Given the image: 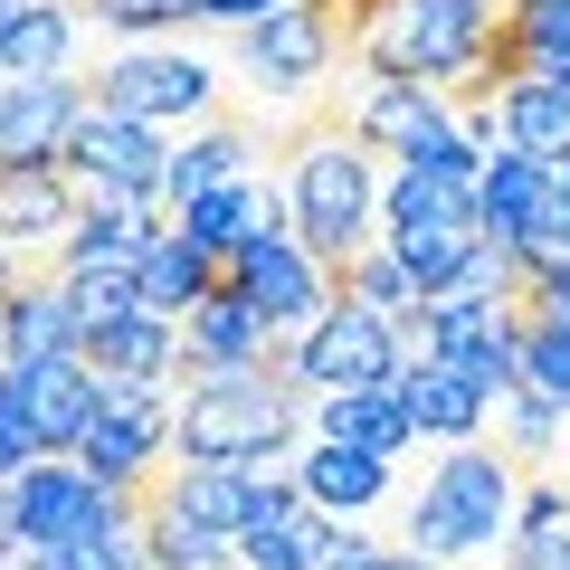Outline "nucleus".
<instances>
[{
  "label": "nucleus",
  "mask_w": 570,
  "mask_h": 570,
  "mask_svg": "<svg viewBox=\"0 0 570 570\" xmlns=\"http://www.w3.org/2000/svg\"><path fill=\"white\" fill-rule=\"evenodd\" d=\"M295 409H305L295 352H276L257 371H228V381L190 390L181 419H171V456L181 466H228V475H276V456L295 448Z\"/></svg>",
  "instance_id": "obj_1"
},
{
  "label": "nucleus",
  "mask_w": 570,
  "mask_h": 570,
  "mask_svg": "<svg viewBox=\"0 0 570 570\" xmlns=\"http://www.w3.org/2000/svg\"><path fill=\"white\" fill-rule=\"evenodd\" d=\"M285 219L324 276H343L362 247H381V171L343 124H305L295 134V171H285Z\"/></svg>",
  "instance_id": "obj_2"
},
{
  "label": "nucleus",
  "mask_w": 570,
  "mask_h": 570,
  "mask_svg": "<svg viewBox=\"0 0 570 570\" xmlns=\"http://www.w3.org/2000/svg\"><path fill=\"white\" fill-rule=\"evenodd\" d=\"M513 504H523V475H513V456L475 438V448L438 456V475L419 485V504H409V551L438 570V561H456V551H485L494 532L513 542Z\"/></svg>",
  "instance_id": "obj_3"
},
{
  "label": "nucleus",
  "mask_w": 570,
  "mask_h": 570,
  "mask_svg": "<svg viewBox=\"0 0 570 570\" xmlns=\"http://www.w3.org/2000/svg\"><path fill=\"white\" fill-rule=\"evenodd\" d=\"M381 247L400 257V276L419 295H448L466 276V257L485 247V219H475V181H438V171H409L381 190Z\"/></svg>",
  "instance_id": "obj_4"
},
{
  "label": "nucleus",
  "mask_w": 570,
  "mask_h": 570,
  "mask_svg": "<svg viewBox=\"0 0 570 570\" xmlns=\"http://www.w3.org/2000/svg\"><path fill=\"white\" fill-rule=\"evenodd\" d=\"M171 419H181V400H171L163 381H115V390L96 400V428H86L77 466L96 475L105 494H124V504H134V494L171 466Z\"/></svg>",
  "instance_id": "obj_5"
},
{
  "label": "nucleus",
  "mask_w": 570,
  "mask_h": 570,
  "mask_svg": "<svg viewBox=\"0 0 570 570\" xmlns=\"http://www.w3.org/2000/svg\"><path fill=\"white\" fill-rule=\"evenodd\" d=\"M209 96H219V77H209V58H190V48H124V58H105L96 77H86V105H96V115L153 124V134H163L171 115H200Z\"/></svg>",
  "instance_id": "obj_6"
},
{
  "label": "nucleus",
  "mask_w": 570,
  "mask_h": 570,
  "mask_svg": "<svg viewBox=\"0 0 570 570\" xmlns=\"http://www.w3.org/2000/svg\"><path fill=\"white\" fill-rule=\"evenodd\" d=\"M58 171L77 181V200H163V171H171V142L153 124H124V115H96L86 105L77 134H67Z\"/></svg>",
  "instance_id": "obj_7"
},
{
  "label": "nucleus",
  "mask_w": 570,
  "mask_h": 570,
  "mask_svg": "<svg viewBox=\"0 0 570 570\" xmlns=\"http://www.w3.org/2000/svg\"><path fill=\"white\" fill-rule=\"evenodd\" d=\"M400 362H409V343L381 324V314L333 305L324 324L295 343V390H314V400H343V390H400Z\"/></svg>",
  "instance_id": "obj_8"
},
{
  "label": "nucleus",
  "mask_w": 570,
  "mask_h": 570,
  "mask_svg": "<svg viewBox=\"0 0 570 570\" xmlns=\"http://www.w3.org/2000/svg\"><path fill=\"white\" fill-rule=\"evenodd\" d=\"M10 494H20V542H29V551H58V542H86V532L134 523V504H124V494H105L77 456H39Z\"/></svg>",
  "instance_id": "obj_9"
},
{
  "label": "nucleus",
  "mask_w": 570,
  "mask_h": 570,
  "mask_svg": "<svg viewBox=\"0 0 570 570\" xmlns=\"http://www.w3.org/2000/svg\"><path fill=\"white\" fill-rule=\"evenodd\" d=\"M96 400H105V381L86 362H10L0 371V409L39 438V456H77L86 428H96Z\"/></svg>",
  "instance_id": "obj_10"
},
{
  "label": "nucleus",
  "mask_w": 570,
  "mask_h": 570,
  "mask_svg": "<svg viewBox=\"0 0 570 570\" xmlns=\"http://www.w3.org/2000/svg\"><path fill=\"white\" fill-rule=\"evenodd\" d=\"M238 295L257 305V324L276 333V343H305L314 324H324L343 295H333V276L305 257L295 238H257V247H238Z\"/></svg>",
  "instance_id": "obj_11"
},
{
  "label": "nucleus",
  "mask_w": 570,
  "mask_h": 570,
  "mask_svg": "<svg viewBox=\"0 0 570 570\" xmlns=\"http://www.w3.org/2000/svg\"><path fill=\"white\" fill-rule=\"evenodd\" d=\"M86 115V77H0V171H58Z\"/></svg>",
  "instance_id": "obj_12"
},
{
  "label": "nucleus",
  "mask_w": 570,
  "mask_h": 570,
  "mask_svg": "<svg viewBox=\"0 0 570 570\" xmlns=\"http://www.w3.org/2000/svg\"><path fill=\"white\" fill-rule=\"evenodd\" d=\"M238 48H247V77H257L266 96H305V86L343 58V29H333V10H314V0H285L276 20L238 29Z\"/></svg>",
  "instance_id": "obj_13"
},
{
  "label": "nucleus",
  "mask_w": 570,
  "mask_h": 570,
  "mask_svg": "<svg viewBox=\"0 0 570 570\" xmlns=\"http://www.w3.org/2000/svg\"><path fill=\"white\" fill-rule=\"evenodd\" d=\"M475 219H485V238L504 247V257H523L542 228H561V219H570L561 171H551V163H523V153H494L485 181H475Z\"/></svg>",
  "instance_id": "obj_14"
},
{
  "label": "nucleus",
  "mask_w": 570,
  "mask_h": 570,
  "mask_svg": "<svg viewBox=\"0 0 570 570\" xmlns=\"http://www.w3.org/2000/svg\"><path fill=\"white\" fill-rule=\"evenodd\" d=\"M352 561H371V542L314 504H285V513L238 532V570H352Z\"/></svg>",
  "instance_id": "obj_15"
},
{
  "label": "nucleus",
  "mask_w": 570,
  "mask_h": 570,
  "mask_svg": "<svg viewBox=\"0 0 570 570\" xmlns=\"http://www.w3.org/2000/svg\"><path fill=\"white\" fill-rule=\"evenodd\" d=\"M153 238H163L153 200H77V228L58 238V276H134Z\"/></svg>",
  "instance_id": "obj_16"
},
{
  "label": "nucleus",
  "mask_w": 570,
  "mask_h": 570,
  "mask_svg": "<svg viewBox=\"0 0 570 570\" xmlns=\"http://www.w3.org/2000/svg\"><path fill=\"white\" fill-rule=\"evenodd\" d=\"M181 238L209 247V257H238L257 238H295V219H285V190L247 171V181H228V190H209V200L181 209Z\"/></svg>",
  "instance_id": "obj_17"
},
{
  "label": "nucleus",
  "mask_w": 570,
  "mask_h": 570,
  "mask_svg": "<svg viewBox=\"0 0 570 570\" xmlns=\"http://www.w3.org/2000/svg\"><path fill=\"white\" fill-rule=\"evenodd\" d=\"M448 124H456V115H448L438 96H428V86L371 77V86H362V105H352V124H343V134L362 142V153H400V163H419V153H428L438 134H448Z\"/></svg>",
  "instance_id": "obj_18"
},
{
  "label": "nucleus",
  "mask_w": 570,
  "mask_h": 570,
  "mask_svg": "<svg viewBox=\"0 0 570 570\" xmlns=\"http://www.w3.org/2000/svg\"><path fill=\"white\" fill-rule=\"evenodd\" d=\"M400 409H409V438H448V448H475V428H485V390L428 352L400 362Z\"/></svg>",
  "instance_id": "obj_19"
},
{
  "label": "nucleus",
  "mask_w": 570,
  "mask_h": 570,
  "mask_svg": "<svg viewBox=\"0 0 570 570\" xmlns=\"http://www.w3.org/2000/svg\"><path fill=\"white\" fill-rule=\"evenodd\" d=\"M77 343H86V324H77V305H67V285L48 276V285H10L0 295V371L10 362H77Z\"/></svg>",
  "instance_id": "obj_20"
},
{
  "label": "nucleus",
  "mask_w": 570,
  "mask_h": 570,
  "mask_svg": "<svg viewBox=\"0 0 570 570\" xmlns=\"http://www.w3.org/2000/svg\"><path fill=\"white\" fill-rule=\"evenodd\" d=\"M77 362L96 371L105 390L115 381H163L171 390V371H181V324H163V314H124V324H96L77 343Z\"/></svg>",
  "instance_id": "obj_21"
},
{
  "label": "nucleus",
  "mask_w": 570,
  "mask_h": 570,
  "mask_svg": "<svg viewBox=\"0 0 570 570\" xmlns=\"http://www.w3.org/2000/svg\"><path fill=\"white\" fill-rule=\"evenodd\" d=\"M134 285H142V314H163V324H181V314H190V305L209 295V285H228V257H209V247H190L181 228H163V238L142 247Z\"/></svg>",
  "instance_id": "obj_22"
},
{
  "label": "nucleus",
  "mask_w": 570,
  "mask_h": 570,
  "mask_svg": "<svg viewBox=\"0 0 570 570\" xmlns=\"http://www.w3.org/2000/svg\"><path fill=\"white\" fill-rule=\"evenodd\" d=\"M295 494H305L314 513H333V523H343V513H371L390 494V456H362V448H324V438H314L305 456H295Z\"/></svg>",
  "instance_id": "obj_23"
},
{
  "label": "nucleus",
  "mask_w": 570,
  "mask_h": 570,
  "mask_svg": "<svg viewBox=\"0 0 570 570\" xmlns=\"http://www.w3.org/2000/svg\"><path fill=\"white\" fill-rule=\"evenodd\" d=\"M314 438H324V448H362V456H390V466H400L409 409H400V390H343V400H314Z\"/></svg>",
  "instance_id": "obj_24"
},
{
  "label": "nucleus",
  "mask_w": 570,
  "mask_h": 570,
  "mask_svg": "<svg viewBox=\"0 0 570 570\" xmlns=\"http://www.w3.org/2000/svg\"><path fill=\"white\" fill-rule=\"evenodd\" d=\"M247 153H257V134H247V124H209V134H190V142H171V171H163V200H171V209H190V200H209V190H228V181H247Z\"/></svg>",
  "instance_id": "obj_25"
},
{
  "label": "nucleus",
  "mask_w": 570,
  "mask_h": 570,
  "mask_svg": "<svg viewBox=\"0 0 570 570\" xmlns=\"http://www.w3.org/2000/svg\"><path fill=\"white\" fill-rule=\"evenodd\" d=\"M67 228H77V181L67 171H0V247H29V238L58 247Z\"/></svg>",
  "instance_id": "obj_26"
},
{
  "label": "nucleus",
  "mask_w": 570,
  "mask_h": 570,
  "mask_svg": "<svg viewBox=\"0 0 570 570\" xmlns=\"http://www.w3.org/2000/svg\"><path fill=\"white\" fill-rule=\"evenodd\" d=\"M494 134H504V153H523V163H570V96L561 86H504L494 96Z\"/></svg>",
  "instance_id": "obj_27"
},
{
  "label": "nucleus",
  "mask_w": 570,
  "mask_h": 570,
  "mask_svg": "<svg viewBox=\"0 0 570 570\" xmlns=\"http://www.w3.org/2000/svg\"><path fill=\"white\" fill-rule=\"evenodd\" d=\"M513 362H523V390H532V400H551V409L570 419V314L523 305V314H513Z\"/></svg>",
  "instance_id": "obj_28"
},
{
  "label": "nucleus",
  "mask_w": 570,
  "mask_h": 570,
  "mask_svg": "<svg viewBox=\"0 0 570 570\" xmlns=\"http://www.w3.org/2000/svg\"><path fill=\"white\" fill-rule=\"evenodd\" d=\"M67 48H77V10L67 0H29L20 29H10V58H0V77H67Z\"/></svg>",
  "instance_id": "obj_29"
},
{
  "label": "nucleus",
  "mask_w": 570,
  "mask_h": 570,
  "mask_svg": "<svg viewBox=\"0 0 570 570\" xmlns=\"http://www.w3.org/2000/svg\"><path fill=\"white\" fill-rule=\"evenodd\" d=\"M39 570H153V551H142V523H115V532H86V542L39 551Z\"/></svg>",
  "instance_id": "obj_30"
},
{
  "label": "nucleus",
  "mask_w": 570,
  "mask_h": 570,
  "mask_svg": "<svg viewBox=\"0 0 570 570\" xmlns=\"http://www.w3.org/2000/svg\"><path fill=\"white\" fill-rule=\"evenodd\" d=\"M115 39H163V29H190L200 20V0H86Z\"/></svg>",
  "instance_id": "obj_31"
},
{
  "label": "nucleus",
  "mask_w": 570,
  "mask_h": 570,
  "mask_svg": "<svg viewBox=\"0 0 570 570\" xmlns=\"http://www.w3.org/2000/svg\"><path fill=\"white\" fill-rule=\"evenodd\" d=\"M67 285V305H77V324H124V314H142V285L134 276H58Z\"/></svg>",
  "instance_id": "obj_32"
},
{
  "label": "nucleus",
  "mask_w": 570,
  "mask_h": 570,
  "mask_svg": "<svg viewBox=\"0 0 570 570\" xmlns=\"http://www.w3.org/2000/svg\"><path fill=\"white\" fill-rule=\"evenodd\" d=\"M551 438H561V409L532 400V390H513L504 400V456L523 466V456H551Z\"/></svg>",
  "instance_id": "obj_33"
},
{
  "label": "nucleus",
  "mask_w": 570,
  "mask_h": 570,
  "mask_svg": "<svg viewBox=\"0 0 570 570\" xmlns=\"http://www.w3.org/2000/svg\"><path fill=\"white\" fill-rule=\"evenodd\" d=\"M29 466H39V438H29V428L10 419V409H0V485H20Z\"/></svg>",
  "instance_id": "obj_34"
},
{
  "label": "nucleus",
  "mask_w": 570,
  "mask_h": 570,
  "mask_svg": "<svg viewBox=\"0 0 570 570\" xmlns=\"http://www.w3.org/2000/svg\"><path fill=\"white\" fill-rule=\"evenodd\" d=\"M513 570H570V532H513Z\"/></svg>",
  "instance_id": "obj_35"
},
{
  "label": "nucleus",
  "mask_w": 570,
  "mask_h": 570,
  "mask_svg": "<svg viewBox=\"0 0 570 570\" xmlns=\"http://www.w3.org/2000/svg\"><path fill=\"white\" fill-rule=\"evenodd\" d=\"M285 0H200V20H219V29H257V20H276Z\"/></svg>",
  "instance_id": "obj_36"
},
{
  "label": "nucleus",
  "mask_w": 570,
  "mask_h": 570,
  "mask_svg": "<svg viewBox=\"0 0 570 570\" xmlns=\"http://www.w3.org/2000/svg\"><path fill=\"white\" fill-rule=\"evenodd\" d=\"M352 570H428L419 551H371V561H352Z\"/></svg>",
  "instance_id": "obj_37"
},
{
  "label": "nucleus",
  "mask_w": 570,
  "mask_h": 570,
  "mask_svg": "<svg viewBox=\"0 0 570 570\" xmlns=\"http://www.w3.org/2000/svg\"><path fill=\"white\" fill-rule=\"evenodd\" d=\"M10 542H20V494L0 485V551H10Z\"/></svg>",
  "instance_id": "obj_38"
},
{
  "label": "nucleus",
  "mask_w": 570,
  "mask_h": 570,
  "mask_svg": "<svg viewBox=\"0 0 570 570\" xmlns=\"http://www.w3.org/2000/svg\"><path fill=\"white\" fill-rule=\"evenodd\" d=\"M20 10H29V0H0V58H10V29H20Z\"/></svg>",
  "instance_id": "obj_39"
},
{
  "label": "nucleus",
  "mask_w": 570,
  "mask_h": 570,
  "mask_svg": "<svg viewBox=\"0 0 570 570\" xmlns=\"http://www.w3.org/2000/svg\"><path fill=\"white\" fill-rule=\"evenodd\" d=\"M10 285H20V276H10V247H0V295H10Z\"/></svg>",
  "instance_id": "obj_40"
},
{
  "label": "nucleus",
  "mask_w": 570,
  "mask_h": 570,
  "mask_svg": "<svg viewBox=\"0 0 570 570\" xmlns=\"http://www.w3.org/2000/svg\"><path fill=\"white\" fill-rule=\"evenodd\" d=\"M561 200H570V163H561Z\"/></svg>",
  "instance_id": "obj_41"
},
{
  "label": "nucleus",
  "mask_w": 570,
  "mask_h": 570,
  "mask_svg": "<svg viewBox=\"0 0 570 570\" xmlns=\"http://www.w3.org/2000/svg\"><path fill=\"white\" fill-rule=\"evenodd\" d=\"M314 10H333V0H314Z\"/></svg>",
  "instance_id": "obj_42"
}]
</instances>
